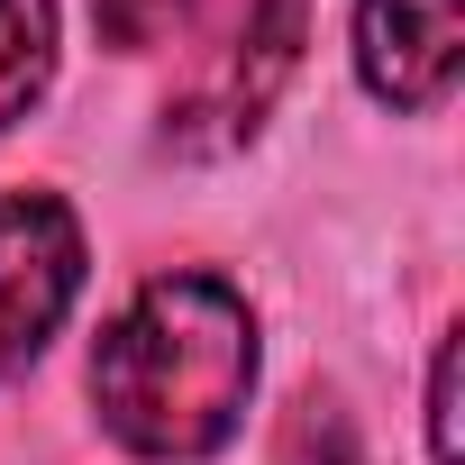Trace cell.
<instances>
[{"instance_id": "8992f818", "label": "cell", "mask_w": 465, "mask_h": 465, "mask_svg": "<svg viewBox=\"0 0 465 465\" xmlns=\"http://www.w3.org/2000/svg\"><path fill=\"white\" fill-rule=\"evenodd\" d=\"M274 465H356V420H347V401L311 383V392H302V401L283 411Z\"/></svg>"}, {"instance_id": "7a4b0ae2", "label": "cell", "mask_w": 465, "mask_h": 465, "mask_svg": "<svg viewBox=\"0 0 465 465\" xmlns=\"http://www.w3.org/2000/svg\"><path fill=\"white\" fill-rule=\"evenodd\" d=\"M302 37H311V0H247V19L228 28L219 64L164 110V146L183 155H228L247 146L274 110V92L302 74Z\"/></svg>"}, {"instance_id": "3957f363", "label": "cell", "mask_w": 465, "mask_h": 465, "mask_svg": "<svg viewBox=\"0 0 465 465\" xmlns=\"http://www.w3.org/2000/svg\"><path fill=\"white\" fill-rule=\"evenodd\" d=\"M83 292V228L55 192H10L0 201V383L37 365V347L64 329Z\"/></svg>"}, {"instance_id": "52a82bcc", "label": "cell", "mask_w": 465, "mask_h": 465, "mask_svg": "<svg viewBox=\"0 0 465 465\" xmlns=\"http://www.w3.org/2000/svg\"><path fill=\"white\" fill-rule=\"evenodd\" d=\"M183 10H192V0H92L101 46H119V55H146V46H164V37L183 28Z\"/></svg>"}, {"instance_id": "6da1fadb", "label": "cell", "mask_w": 465, "mask_h": 465, "mask_svg": "<svg viewBox=\"0 0 465 465\" xmlns=\"http://www.w3.org/2000/svg\"><path fill=\"white\" fill-rule=\"evenodd\" d=\"M256 392V311L219 274H155L92 347V411L128 456L201 465Z\"/></svg>"}, {"instance_id": "ba28073f", "label": "cell", "mask_w": 465, "mask_h": 465, "mask_svg": "<svg viewBox=\"0 0 465 465\" xmlns=\"http://www.w3.org/2000/svg\"><path fill=\"white\" fill-rule=\"evenodd\" d=\"M456 365H465V347H456V329L438 338V365H429V456L438 465H465V429H456Z\"/></svg>"}, {"instance_id": "277c9868", "label": "cell", "mask_w": 465, "mask_h": 465, "mask_svg": "<svg viewBox=\"0 0 465 465\" xmlns=\"http://www.w3.org/2000/svg\"><path fill=\"white\" fill-rule=\"evenodd\" d=\"M465 28L456 0H356V74L392 110H438L456 92Z\"/></svg>"}, {"instance_id": "5b68a950", "label": "cell", "mask_w": 465, "mask_h": 465, "mask_svg": "<svg viewBox=\"0 0 465 465\" xmlns=\"http://www.w3.org/2000/svg\"><path fill=\"white\" fill-rule=\"evenodd\" d=\"M55 83V0H0V128L28 119Z\"/></svg>"}]
</instances>
